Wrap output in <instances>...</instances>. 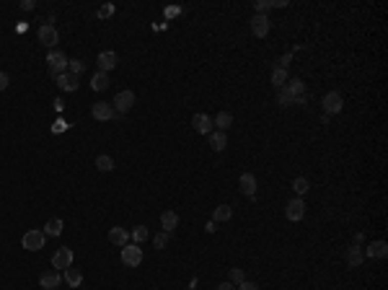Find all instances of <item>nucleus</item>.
<instances>
[{
	"label": "nucleus",
	"instance_id": "1",
	"mask_svg": "<svg viewBox=\"0 0 388 290\" xmlns=\"http://www.w3.org/2000/svg\"><path fill=\"white\" fill-rule=\"evenodd\" d=\"M67 62H70V57H67L65 52H60V50H52V52L47 55V65H50V75H52V78H57V75L67 73Z\"/></svg>",
	"mask_w": 388,
	"mask_h": 290
},
{
	"label": "nucleus",
	"instance_id": "2",
	"mask_svg": "<svg viewBox=\"0 0 388 290\" xmlns=\"http://www.w3.org/2000/svg\"><path fill=\"white\" fill-rule=\"evenodd\" d=\"M111 106H114V114H127V111L135 106V94L132 91H119L117 96H114Z\"/></svg>",
	"mask_w": 388,
	"mask_h": 290
},
{
	"label": "nucleus",
	"instance_id": "3",
	"mask_svg": "<svg viewBox=\"0 0 388 290\" xmlns=\"http://www.w3.org/2000/svg\"><path fill=\"white\" fill-rule=\"evenodd\" d=\"M44 241H47L44 231H26L24 238H21V243H24L26 252H39V249H44Z\"/></svg>",
	"mask_w": 388,
	"mask_h": 290
},
{
	"label": "nucleus",
	"instance_id": "4",
	"mask_svg": "<svg viewBox=\"0 0 388 290\" xmlns=\"http://www.w3.org/2000/svg\"><path fill=\"white\" fill-rule=\"evenodd\" d=\"M39 42L44 44V47H50V50H55V44L60 42V31L55 29V24H44V26H39Z\"/></svg>",
	"mask_w": 388,
	"mask_h": 290
},
{
	"label": "nucleus",
	"instance_id": "5",
	"mask_svg": "<svg viewBox=\"0 0 388 290\" xmlns=\"http://www.w3.org/2000/svg\"><path fill=\"white\" fill-rule=\"evenodd\" d=\"M122 262L127 267H138L143 262V249L138 246V243H127V246H122Z\"/></svg>",
	"mask_w": 388,
	"mask_h": 290
},
{
	"label": "nucleus",
	"instance_id": "6",
	"mask_svg": "<svg viewBox=\"0 0 388 290\" xmlns=\"http://www.w3.org/2000/svg\"><path fill=\"white\" fill-rule=\"evenodd\" d=\"M52 267L55 270H67V267H73V252L70 249H57L52 254Z\"/></svg>",
	"mask_w": 388,
	"mask_h": 290
},
{
	"label": "nucleus",
	"instance_id": "7",
	"mask_svg": "<svg viewBox=\"0 0 388 290\" xmlns=\"http://www.w3.org/2000/svg\"><path fill=\"white\" fill-rule=\"evenodd\" d=\"M192 127L199 132V135H210L215 125H212V117H207V114H202V111H199V114L192 117Z\"/></svg>",
	"mask_w": 388,
	"mask_h": 290
},
{
	"label": "nucleus",
	"instance_id": "8",
	"mask_svg": "<svg viewBox=\"0 0 388 290\" xmlns=\"http://www.w3.org/2000/svg\"><path fill=\"white\" fill-rule=\"evenodd\" d=\"M91 114H94V119H99V122H109L111 117H117V114H114V106H111V104H106V101L94 104V109H91Z\"/></svg>",
	"mask_w": 388,
	"mask_h": 290
},
{
	"label": "nucleus",
	"instance_id": "9",
	"mask_svg": "<svg viewBox=\"0 0 388 290\" xmlns=\"http://www.w3.org/2000/svg\"><path fill=\"white\" fill-rule=\"evenodd\" d=\"M117 62H119L117 52H111V50L101 52V55H99V73H109V70H114V68H117Z\"/></svg>",
	"mask_w": 388,
	"mask_h": 290
},
{
	"label": "nucleus",
	"instance_id": "10",
	"mask_svg": "<svg viewBox=\"0 0 388 290\" xmlns=\"http://www.w3.org/2000/svg\"><path fill=\"white\" fill-rule=\"evenodd\" d=\"M285 215H287V220H292V223H295V220H303V215H306V202H303V199H290Z\"/></svg>",
	"mask_w": 388,
	"mask_h": 290
},
{
	"label": "nucleus",
	"instance_id": "11",
	"mask_svg": "<svg viewBox=\"0 0 388 290\" xmlns=\"http://www.w3.org/2000/svg\"><path fill=\"white\" fill-rule=\"evenodd\" d=\"M251 31H254V36H267L269 34V16H262L256 13L254 18H251Z\"/></svg>",
	"mask_w": 388,
	"mask_h": 290
},
{
	"label": "nucleus",
	"instance_id": "12",
	"mask_svg": "<svg viewBox=\"0 0 388 290\" xmlns=\"http://www.w3.org/2000/svg\"><path fill=\"white\" fill-rule=\"evenodd\" d=\"M341 106H344V101H341V96L336 91H331V94L324 96V111H326V114H339Z\"/></svg>",
	"mask_w": 388,
	"mask_h": 290
},
{
	"label": "nucleus",
	"instance_id": "13",
	"mask_svg": "<svg viewBox=\"0 0 388 290\" xmlns=\"http://www.w3.org/2000/svg\"><path fill=\"white\" fill-rule=\"evenodd\" d=\"M55 80H57V86L62 88V91H67V94L78 91V86H80V83H78V78H75L73 73H62V75H57Z\"/></svg>",
	"mask_w": 388,
	"mask_h": 290
},
{
	"label": "nucleus",
	"instance_id": "14",
	"mask_svg": "<svg viewBox=\"0 0 388 290\" xmlns=\"http://www.w3.org/2000/svg\"><path fill=\"white\" fill-rule=\"evenodd\" d=\"M60 282H62V277H60L57 270H50V272H44V275L39 277V285H41L44 290H55V287H60Z\"/></svg>",
	"mask_w": 388,
	"mask_h": 290
},
{
	"label": "nucleus",
	"instance_id": "15",
	"mask_svg": "<svg viewBox=\"0 0 388 290\" xmlns=\"http://www.w3.org/2000/svg\"><path fill=\"white\" fill-rule=\"evenodd\" d=\"M238 184H241V192H243L246 197H254V194H256V176H254V174H241Z\"/></svg>",
	"mask_w": 388,
	"mask_h": 290
},
{
	"label": "nucleus",
	"instance_id": "16",
	"mask_svg": "<svg viewBox=\"0 0 388 290\" xmlns=\"http://www.w3.org/2000/svg\"><path fill=\"white\" fill-rule=\"evenodd\" d=\"M285 91H287L292 99H300V96L306 94V83H303L300 78H287V83H285Z\"/></svg>",
	"mask_w": 388,
	"mask_h": 290
},
{
	"label": "nucleus",
	"instance_id": "17",
	"mask_svg": "<svg viewBox=\"0 0 388 290\" xmlns=\"http://www.w3.org/2000/svg\"><path fill=\"white\" fill-rule=\"evenodd\" d=\"M127 238H130V233L124 228H119V226L109 231V241L114 243V246H127Z\"/></svg>",
	"mask_w": 388,
	"mask_h": 290
},
{
	"label": "nucleus",
	"instance_id": "18",
	"mask_svg": "<svg viewBox=\"0 0 388 290\" xmlns=\"http://www.w3.org/2000/svg\"><path fill=\"white\" fill-rule=\"evenodd\" d=\"M365 254H368L370 259H383V257L388 254V246H385V241H373Z\"/></svg>",
	"mask_w": 388,
	"mask_h": 290
},
{
	"label": "nucleus",
	"instance_id": "19",
	"mask_svg": "<svg viewBox=\"0 0 388 290\" xmlns=\"http://www.w3.org/2000/svg\"><path fill=\"white\" fill-rule=\"evenodd\" d=\"M161 226H163V231H166V233H171V231L179 226V215H176L174 210H166V213L161 215Z\"/></svg>",
	"mask_w": 388,
	"mask_h": 290
},
{
	"label": "nucleus",
	"instance_id": "20",
	"mask_svg": "<svg viewBox=\"0 0 388 290\" xmlns=\"http://www.w3.org/2000/svg\"><path fill=\"white\" fill-rule=\"evenodd\" d=\"M210 145H212V150H218V153L225 150V148H228V138H225V132H220V130H218V132H210Z\"/></svg>",
	"mask_w": 388,
	"mask_h": 290
},
{
	"label": "nucleus",
	"instance_id": "21",
	"mask_svg": "<svg viewBox=\"0 0 388 290\" xmlns=\"http://www.w3.org/2000/svg\"><path fill=\"white\" fill-rule=\"evenodd\" d=\"M65 282L70 285V287H78L83 282V272L80 270H73V267H67V270H65Z\"/></svg>",
	"mask_w": 388,
	"mask_h": 290
},
{
	"label": "nucleus",
	"instance_id": "22",
	"mask_svg": "<svg viewBox=\"0 0 388 290\" xmlns=\"http://www.w3.org/2000/svg\"><path fill=\"white\" fill-rule=\"evenodd\" d=\"M212 125H218V130H220V132H225L228 127L233 125V117H231V111H220V114L212 119Z\"/></svg>",
	"mask_w": 388,
	"mask_h": 290
},
{
	"label": "nucleus",
	"instance_id": "23",
	"mask_svg": "<svg viewBox=\"0 0 388 290\" xmlns=\"http://www.w3.org/2000/svg\"><path fill=\"white\" fill-rule=\"evenodd\" d=\"M62 220L60 218H52V220H47V226H44V236H60L62 233Z\"/></svg>",
	"mask_w": 388,
	"mask_h": 290
},
{
	"label": "nucleus",
	"instance_id": "24",
	"mask_svg": "<svg viewBox=\"0 0 388 290\" xmlns=\"http://www.w3.org/2000/svg\"><path fill=\"white\" fill-rule=\"evenodd\" d=\"M362 259H365V254H362L357 246H350V249H347V264H350V267H360Z\"/></svg>",
	"mask_w": 388,
	"mask_h": 290
},
{
	"label": "nucleus",
	"instance_id": "25",
	"mask_svg": "<svg viewBox=\"0 0 388 290\" xmlns=\"http://www.w3.org/2000/svg\"><path fill=\"white\" fill-rule=\"evenodd\" d=\"M91 88H94V91H106V88H109V75L106 73H96L94 80H91Z\"/></svg>",
	"mask_w": 388,
	"mask_h": 290
},
{
	"label": "nucleus",
	"instance_id": "26",
	"mask_svg": "<svg viewBox=\"0 0 388 290\" xmlns=\"http://www.w3.org/2000/svg\"><path fill=\"white\" fill-rule=\"evenodd\" d=\"M67 73H73L75 78H80L85 73V62L83 60H70V62H67Z\"/></svg>",
	"mask_w": 388,
	"mask_h": 290
},
{
	"label": "nucleus",
	"instance_id": "27",
	"mask_svg": "<svg viewBox=\"0 0 388 290\" xmlns=\"http://www.w3.org/2000/svg\"><path fill=\"white\" fill-rule=\"evenodd\" d=\"M272 83H275L277 88H285V83H287V70L275 68V73H272Z\"/></svg>",
	"mask_w": 388,
	"mask_h": 290
},
{
	"label": "nucleus",
	"instance_id": "28",
	"mask_svg": "<svg viewBox=\"0 0 388 290\" xmlns=\"http://www.w3.org/2000/svg\"><path fill=\"white\" fill-rule=\"evenodd\" d=\"M231 215H233L231 205H220V208H215V213H212L215 220H231Z\"/></svg>",
	"mask_w": 388,
	"mask_h": 290
},
{
	"label": "nucleus",
	"instance_id": "29",
	"mask_svg": "<svg viewBox=\"0 0 388 290\" xmlns=\"http://www.w3.org/2000/svg\"><path fill=\"white\" fill-rule=\"evenodd\" d=\"M96 169L99 171H111L114 169V158H111V155H99V158H96Z\"/></svg>",
	"mask_w": 388,
	"mask_h": 290
},
{
	"label": "nucleus",
	"instance_id": "30",
	"mask_svg": "<svg viewBox=\"0 0 388 290\" xmlns=\"http://www.w3.org/2000/svg\"><path fill=\"white\" fill-rule=\"evenodd\" d=\"M292 189H295V192H298V194H306V192L311 189V182L306 179V176H298V179H295V182H292Z\"/></svg>",
	"mask_w": 388,
	"mask_h": 290
},
{
	"label": "nucleus",
	"instance_id": "31",
	"mask_svg": "<svg viewBox=\"0 0 388 290\" xmlns=\"http://www.w3.org/2000/svg\"><path fill=\"white\" fill-rule=\"evenodd\" d=\"M277 104H280V106H290V104H292V96L285 91V88H280V94H277Z\"/></svg>",
	"mask_w": 388,
	"mask_h": 290
},
{
	"label": "nucleus",
	"instance_id": "32",
	"mask_svg": "<svg viewBox=\"0 0 388 290\" xmlns=\"http://www.w3.org/2000/svg\"><path fill=\"white\" fill-rule=\"evenodd\" d=\"M153 243H155V249H166V243H168V233L163 231V233H158L155 238H153Z\"/></svg>",
	"mask_w": 388,
	"mask_h": 290
},
{
	"label": "nucleus",
	"instance_id": "33",
	"mask_svg": "<svg viewBox=\"0 0 388 290\" xmlns=\"http://www.w3.org/2000/svg\"><path fill=\"white\" fill-rule=\"evenodd\" d=\"M132 238L138 241V243H140V241H145V238H148V228H145V226H138V228L132 231Z\"/></svg>",
	"mask_w": 388,
	"mask_h": 290
},
{
	"label": "nucleus",
	"instance_id": "34",
	"mask_svg": "<svg viewBox=\"0 0 388 290\" xmlns=\"http://www.w3.org/2000/svg\"><path fill=\"white\" fill-rule=\"evenodd\" d=\"M269 8H275V3H272V0H259V3H256V13H267Z\"/></svg>",
	"mask_w": 388,
	"mask_h": 290
},
{
	"label": "nucleus",
	"instance_id": "35",
	"mask_svg": "<svg viewBox=\"0 0 388 290\" xmlns=\"http://www.w3.org/2000/svg\"><path fill=\"white\" fill-rule=\"evenodd\" d=\"M109 16H114V6L111 3H106V6L99 8V18H109Z\"/></svg>",
	"mask_w": 388,
	"mask_h": 290
},
{
	"label": "nucleus",
	"instance_id": "36",
	"mask_svg": "<svg viewBox=\"0 0 388 290\" xmlns=\"http://www.w3.org/2000/svg\"><path fill=\"white\" fill-rule=\"evenodd\" d=\"M231 280H233V282H238V285H241V282H243V280H246V277H243V270H238V267H236V270H231Z\"/></svg>",
	"mask_w": 388,
	"mask_h": 290
},
{
	"label": "nucleus",
	"instance_id": "37",
	"mask_svg": "<svg viewBox=\"0 0 388 290\" xmlns=\"http://www.w3.org/2000/svg\"><path fill=\"white\" fill-rule=\"evenodd\" d=\"M8 86H11V78H8V73H3V70H0V91H6Z\"/></svg>",
	"mask_w": 388,
	"mask_h": 290
},
{
	"label": "nucleus",
	"instance_id": "38",
	"mask_svg": "<svg viewBox=\"0 0 388 290\" xmlns=\"http://www.w3.org/2000/svg\"><path fill=\"white\" fill-rule=\"evenodd\" d=\"M236 290H259V285H256V282H248V280H243V282H241Z\"/></svg>",
	"mask_w": 388,
	"mask_h": 290
},
{
	"label": "nucleus",
	"instance_id": "39",
	"mask_svg": "<svg viewBox=\"0 0 388 290\" xmlns=\"http://www.w3.org/2000/svg\"><path fill=\"white\" fill-rule=\"evenodd\" d=\"M179 13H181L179 6H168V8H166V18H174V16H179Z\"/></svg>",
	"mask_w": 388,
	"mask_h": 290
},
{
	"label": "nucleus",
	"instance_id": "40",
	"mask_svg": "<svg viewBox=\"0 0 388 290\" xmlns=\"http://www.w3.org/2000/svg\"><path fill=\"white\" fill-rule=\"evenodd\" d=\"M21 8H24V11H31V8H34V0H21Z\"/></svg>",
	"mask_w": 388,
	"mask_h": 290
},
{
	"label": "nucleus",
	"instance_id": "41",
	"mask_svg": "<svg viewBox=\"0 0 388 290\" xmlns=\"http://www.w3.org/2000/svg\"><path fill=\"white\" fill-rule=\"evenodd\" d=\"M215 290H236V287H233V282H220Z\"/></svg>",
	"mask_w": 388,
	"mask_h": 290
},
{
	"label": "nucleus",
	"instance_id": "42",
	"mask_svg": "<svg viewBox=\"0 0 388 290\" xmlns=\"http://www.w3.org/2000/svg\"><path fill=\"white\" fill-rule=\"evenodd\" d=\"M287 65H290V55H285V57L280 60V65H277V68H282V70H285V68H287Z\"/></svg>",
	"mask_w": 388,
	"mask_h": 290
},
{
	"label": "nucleus",
	"instance_id": "43",
	"mask_svg": "<svg viewBox=\"0 0 388 290\" xmlns=\"http://www.w3.org/2000/svg\"><path fill=\"white\" fill-rule=\"evenodd\" d=\"M65 127H67V125H65V122H62V119H57V122H55V127H52V130H55V132H60V130H65Z\"/></svg>",
	"mask_w": 388,
	"mask_h": 290
}]
</instances>
